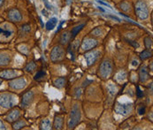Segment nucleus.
Masks as SVG:
<instances>
[{
  "mask_svg": "<svg viewBox=\"0 0 153 130\" xmlns=\"http://www.w3.org/2000/svg\"><path fill=\"white\" fill-rule=\"evenodd\" d=\"M139 76H140V82H145L150 78V75H149V73H148L146 66L143 65L141 67L140 72H139Z\"/></svg>",
  "mask_w": 153,
  "mask_h": 130,
  "instance_id": "nucleus-15",
  "label": "nucleus"
},
{
  "mask_svg": "<svg viewBox=\"0 0 153 130\" xmlns=\"http://www.w3.org/2000/svg\"><path fill=\"white\" fill-rule=\"evenodd\" d=\"M0 129H5V127H4V124L3 123V121L0 120Z\"/></svg>",
  "mask_w": 153,
  "mask_h": 130,
  "instance_id": "nucleus-32",
  "label": "nucleus"
},
{
  "mask_svg": "<svg viewBox=\"0 0 153 130\" xmlns=\"http://www.w3.org/2000/svg\"><path fill=\"white\" fill-rule=\"evenodd\" d=\"M45 77V73L44 71H38L36 74L35 75V80L36 81H42Z\"/></svg>",
  "mask_w": 153,
  "mask_h": 130,
  "instance_id": "nucleus-26",
  "label": "nucleus"
},
{
  "mask_svg": "<svg viewBox=\"0 0 153 130\" xmlns=\"http://www.w3.org/2000/svg\"><path fill=\"white\" fill-rule=\"evenodd\" d=\"M145 106H140L139 108H138V113L140 114V115H143V114H144L145 113Z\"/></svg>",
  "mask_w": 153,
  "mask_h": 130,
  "instance_id": "nucleus-29",
  "label": "nucleus"
},
{
  "mask_svg": "<svg viewBox=\"0 0 153 130\" xmlns=\"http://www.w3.org/2000/svg\"><path fill=\"white\" fill-rule=\"evenodd\" d=\"M12 31L9 30V29H5V28H3V27H0V36H3L4 37H9L12 36Z\"/></svg>",
  "mask_w": 153,
  "mask_h": 130,
  "instance_id": "nucleus-25",
  "label": "nucleus"
},
{
  "mask_svg": "<svg viewBox=\"0 0 153 130\" xmlns=\"http://www.w3.org/2000/svg\"><path fill=\"white\" fill-rule=\"evenodd\" d=\"M81 110L78 105H74L72 108L71 113H70V118L68 120V123H67V127L69 129H74L78 123L81 120Z\"/></svg>",
  "mask_w": 153,
  "mask_h": 130,
  "instance_id": "nucleus-1",
  "label": "nucleus"
},
{
  "mask_svg": "<svg viewBox=\"0 0 153 130\" xmlns=\"http://www.w3.org/2000/svg\"><path fill=\"white\" fill-rule=\"evenodd\" d=\"M16 104L15 97L10 93H2L0 95V106L3 108H12Z\"/></svg>",
  "mask_w": 153,
  "mask_h": 130,
  "instance_id": "nucleus-2",
  "label": "nucleus"
},
{
  "mask_svg": "<svg viewBox=\"0 0 153 130\" xmlns=\"http://www.w3.org/2000/svg\"><path fill=\"white\" fill-rule=\"evenodd\" d=\"M40 129H51V122L48 119L44 120L41 121V124H40Z\"/></svg>",
  "mask_w": 153,
  "mask_h": 130,
  "instance_id": "nucleus-23",
  "label": "nucleus"
},
{
  "mask_svg": "<svg viewBox=\"0 0 153 130\" xmlns=\"http://www.w3.org/2000/svg\"><path fill=\"white\" fill-rule=\"evenodd\" d=\"M26 125H27V123H26L24 120H17L16 121H14L13 127L14 129H22L23 127H25Z\"/></svg>",
  "mask_w": 153,
  "mask_h": 130,
  "instance_id": "nucleus-20",
  "label": "nucleus"
},
{
  "mask_svg": "<svg viewBox=\"0 0 153 130\" xmlns=\"http://www.w3.org/2000/svg\"><path fill=\"white\" fill-rule=\"evenodd\" d=\"M65 57V51L64 49L58 45V46H55L51 52V59L52 62H59V61H61Z\"/></svg>",
  "mask_w": 153,
  "mask_h": 130,
  "instance_id": "nucleus-5",
  "label": "nucleus"
},
{
  "mask_svg": "<svg viewBox=\"0 0 153 130\" xmlns=\"http://www.w3.org/2000/svg\"><path fill=\"white\" fill-rule=\"evenodd\" d=\"M63 122H64V118L62 115H56L54 119V123H53V129H63Z\"/></svg>",
  "mask_w": 153,
  "mask_h": 130,
  "instance_id": "nucleus-14",
  "label": "nucleus"
},
{
  "mask_svg": "<svg viewBox=\"0 0 153 130\" xmlns=\"http://www.w3.org/2000/svg\"><path fill=\"white\" fill-rule=\"evenodd\" d=\"M66 78L64 77H60V78H57L55 81H54V85L59 88H61L66 85Z\"/></svg>",
  "mask_w": 153,
  "mask_h": 130,
  "instance_id": "nucleus-17",
  "label": "nucleus"
},
{
  "mask_svg": "<svg viewBox=\"0 0 153 130\" xmlns=\"http://www.w3.org/2000/svg\"><path fill=\"white\" fill-rule=\"evenodd\" d=\"M4 0H0V6L4 4Z\"/></svg>",
  "mask_w": 153,
  "mask_h": 130,
  "instance_id": "nucleus-33",
  "label": "nucleus"
},
{
  "mask_svg": "<svg viewBox=\"0 0 153 130\" xmlns=\"http://www.w3.org/2000/svg\"><path fill=\"white\" fill-rule=\"evenodd\" d=\"M21 116V111L20 109L16 108L12 110L9 113H7V115L5 116V119L8 122H14L17 120H19Z\"/></svg>",
  "mask_w": 153,
  "mask_h": 130,
  "instance_id": "nucleus-11",
  "label": "nucleus"
},
{
  "mask_svg": "<svg viewBox=\"0 0 153 130\" xmlns=\"http://www.w3.org/2000/svg\"><path fill=\"white\" fill-rule=\"evenodd\" d=\"M91 34L94 35V36H100V35L102 34V30H101L100 27H97V28H95V29L92 31Z\"/></svg>",
  "mask_w": 153,
  "mask_h": 130,
  "instance_id": "nucleus-28",
  "label": "nucleus"
},
{
  "mask_svg": "<svg viewBox=\"0 0 153 130\" xmlns=\"http://www.w3.org/2000/svg\"><path fill=\"white\" fill-rule=\"evenodd\" d=\"M83 27H84V24H81V25H79V26L74 27L72 29V32H71V34H72V38L75 37V36L78 35V33L83 28Z\"/></svg>",
  "mask_w": 153,
  "mask_h": 130,
  "instance_id": "nucleus-19",
  "label": "nucleus"
},
{
  "mask_svg": "<svg viewBox=\"0 0 153 130\" xmlns=\"http://www.w3.org/2000/svg\"><path fill=\"white\" fill-rule=\"evenodd\" d=\"M57 23H58V20L56 18H52L46 23V28L48 30H52L56 27Z\"/></svg>",
  "mask_w": 153,
  "mask_h": 130,
  "instance_id": "nucleus-18",
  "label": "nucleus"
},
{
  "mask_svg": "<svg viewBox=\"0 0 153 130\" xmlns=\"http://www.w3.org/2000/svg\"><path fill=\"white\" fill-rule=\"evenodd\" d=\"M152 52L151 51L146 50V51H143V52H141V54H140V58H141V59L144 60V59H147L151 58V57H152Z\"/></svg>",
  "mask_w": 153,
  "mask_h": 130,
  "instance_id": "nucleus-22",
  "label": "nucleus"
},
{
  "mask_svg": "<svg viewBox=\"0 0 153 130\" xmlns=\"http://www.w3.org/2000/svg\"><path fill=\"white\" fill-rule=\"evenodd\" d=\"M8 18L12 22H19L22 21V15L17 8H13L8 12Z\"/></svg>",
  "mask_w": 153,
  "mask_h": 130,
  "instance_id": "nucleus-9",
  "label": "nucleus"
},
{
  "mask_svg": "<svg viewBox=\"0 0 153 130\" xmlns=\"http://www.w3.org/2000/svg\"><path fill=\"white\" fill-rule=\"evenodd\" d=\"M128 42L130 43V44H132V45H133L134 47H135V48L139 47V44H138V43H134V41H130V40H128Z\"/></svg>",
  "mask_w": 153,
  "mask_h": 130,
  "instance_id": "nucleus-31",
  "label": "nucleus"
},
{
  "mask_svg": "<svg viewBox=\"0 0 153 130\" xmlns=\"http://www.w3.org/2000/svg\"><path fill=\"white\" fill-rule=\"evenodd\" d=\"M135 13L136 15L141 19V20H144L147 19L149 16V9L147 4H145V2H143V0H140L136 3L135 4Z\"/></svg>",
  "mask_w": 153,
  "mask_h": 130,
  "instance_id": "nucleus-3",
  "label": "nucleus"
},
{
  "mask_svg": "<svg viewBox=\"0 0 153 130\" xmlns=\"http://www.w3.org/2000/svg\"><path fill=\"white\" fill-rule=\"evenodd\" d=\"M11 61V57L6 54V53H2L0 54V65L4 66L7 65Z\"/></svg>",
  "mask_w": 153,
  "mask_h": 130,
  "instance_id": "nucleus-16",
  "label": "nucleus"
},
{
  "mask_svg": "<svg viewBox=\"0 0 153 130\" xmlns=\"http://www.w3.org/2000/svg\"><path fill=\"white\" fill-rule=\"evenodd\" d=\"M27 82H26V80L24 78H15L14 80H13L10 83H9V86L11 87L13 89H22L24 87L26 86Z\"/></svg>",
  "mask_w": 153,
  "mask_h": 130,
  "instance_id": "nucleus-10",
  "label": "nucleus"
},
{
  "mask_svg": "<svg viewBox=\"0 0 153 130\" xmlns=\"http://www.w3.org/2000/svg\"><path fill=\"white\" fill-rule=\"evenodd\" d=\"M132 109H133L132 104H116L114 107V111L119 114L126 116L129 112H131Z\"/></svg>",
  "mask_w": 153,
  "mask_h": 130,
  "instance_id": "nucleus-6",
  "label": "nucleus"
},
{
  "mask_svg": "<svg viewBox=\"0 0 153 130\" xmlns=\"http://www.w3.org/2000/svg\"><path fill=\"white\" fill-rule=\"evenodd\" d=\"M97 45V41L92 38H85L82 43V49L85 51H90Z\"/></svg>",
  "mask_w": 153,
  "mask_h": 130,
  "instance_id": "nucleus-8",
  "label": "nucleus"
},
{
  "mask_svg": "<svg viewBox=\"0 0 153 130\" xmlns=\"http://www.w3.org/2000/svg\"><path fill=\"white\" fill-rule=\"evenodd\" d=\"M144 43H145V47H146L147 49L152 48V38L146 37V38L144 39Z\"/></svg>",
  "mask_w": 153,
  "mask_h": 130,
  "instance_id": "nucleus-27",
  "label": "nucleus"
},
{
  "mask_svg": "<svg viewBox=\"0 0 153 130\" xmlns=\"http://www.w3.org/2000/svg\"><path fill=\"white\" fill-rule=\"evenodd\" d=\"M1 83H2V80L0 79V85H1Z\"/></svg>",
  "mask_w": 153,
  "mask_h": 130,
  "instance_id": "nucleus-34",
  "label": "nucleus"
},
{
  "mask_svg": "<svg viewBox=\"0 0 153 130\" xmlns=\"http://www.w3.org/2000/svg\"><path fill=\"white\" fill-rule=\"evenodd\" d=\"M36 69V63L33 62V61L29 62L27 65H26V67H25V70H26L27 72H28V73H33Z\"/></svg>",
  "mask_w": 153,
  "mask_h": 130,
  "instance_id": "nucleus-21",
  "label": "nucleus"
},
{
  "mask_svg": "<svg viewBox=\"0 0 153 130\" xmlns=\"http://www.w3.org/2000/svg\"><path fill=\"white\" fill-rule=\"evenodd\" d=\"M34 100V93L32 91H28L27 93H25L22 97V105L23 107H27L29 105H31V103Z\"/></svg>",
  "mask_w": 153,
  "mask_h": 130,
  "instance_id": "nucleus-12",
  "label": "nucleus"
},
{
  "mask_svg": "<svg viewBox=\"0 0 153 130\" xmlns=\"http://www.w3.org/2000/svg\"><path fill=\"white\" fill-rule=\"evenodd\" d=\"M111 72H112V63L110 60L106 59L101 63V65L99 66V71H98V74L101 78L103 79L108 78L111 75Z\"/></svg>",
  "mask_w": 153,
  "mask_h": 130,
  "instance_id": "nucleus-4",
  "label": "nucleus"
},
{
  "mask_svg": "<svg viewBox=\"0 0 153 130\" xmlns=\"http://www.w3.org/2000/svg\"><path fill=\"white\" fill-rule=\"evenodd\" d=\"M137 97H143V91H141V89L139 88V87H137Z\"/></svg>",
  "mask_w": 153,
  "mask_h": 130,
  "instance_id": "nucleus-30",
  "label": "nucleus"
},
{
  "mask_svg": "<svg viewBox=\"0 0 153 130\" xmlns=\"http://www.w3.org/2000/svg\"><path fill=\"white\" fill-rule=\"evenodd\" d=\"M99 56V52L97 51H91L89 52H88L85 54V59L87 61V65L88 66L92 65L93 64H95V62L97 60Z\"/></svg>",
  "mask_w": 153,
  "mask_h": 130,
  "instance_id": "nucleus-7",
  "label": "nucleus"
},
{
  "mask_svg": "<svg viewBox=\"0 0 153 130\" xmlns=\"http://www.w3.org/2000/svg\"><path fill=\"white\" fill-rule=\"evenodd\" d=\"M17 75H18V73L13 69H6V70L0 72V78H3V79L11 80V79L15 78Z\"/></svg>",
  "mask_w": 153,
  "mask_h": 130,
  "instance_id": "nucleus-13",
  "label": "nucleus"
},
{
  "mask_svg": "<svg viewBox=\"0 0 153 130\" xmlns=\"http://www.w3.org/2000/svg\"><path fill=\"white\" fill-rule=\"evenodd\" d=\"M70 38H71L70 35H69L67 32H65V33L61 36V37H60V43H62V44H66V43H67L69 42Z\"/></svg>",
  "mask_w": 153,
  "mask_h": 130,
  "instance_id": "nucleus-24",
  "label": "nucleus"
}]
</instances>
